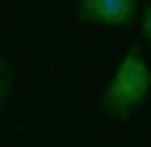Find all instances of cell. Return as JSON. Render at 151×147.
Returning <instances> with one entry per match:
<instances>
[{
	"label": "cell",
	"mask_w": 151,
	"mask_h": 147,
	"mask_svg": "<svg viewBox=\"0 0 151 147\" xmlns=\"http://www.w3.org/2000/svg\"><path fill=\"white\" fill-rule=\"evenodd\" d=\"M148 89H151V69L141 58V48H131L103 89V110L117 120L131 116L137 110V103L148 96Z\"/></svg>",
	"instance_id": "cell-1"
},
{
	"label": "cell",
	"mask_w": 151,
	"mask_h": 147,
	"mask_svg": "<svg viewBox=\"0 0 151 147\" xmlns=\"http://www.w3.org/2000/svg\"><path fill=\"white\" fill-rule=\"evenodd\" d=\"M137 14V0H79V17L96 21V24H113L124 28Z\"/></svg>",
	"instance_id": "cell-2"
},
{
	"label": "cell",
	"mask_w": 151,
	"mask_h": 147,
	"mask_svg": "<svg viewBox=\"0 0 151 147\" xmlns=\"http://www.w3.org/2000/svg\"><path fill=\"white\" fill-rule=\"evenodd\" d=\"M141 28H144V38H148V45H151V4H148V10H144V17H141Z\"/></svg>",
	"instance_id": "cell-3"
},
{
	"label": "cell",
	"mask_w": 151,
	"mask_h": 147,
	"mask_svg": "<svg viewBox=\"0 0 151 147\" xmlns=\"http://www.w3.org/2000/svg\"><path fill=\"white\" fill-rule=\"evenodd\" d=\"M4 89H7V79H4V65H0V96H4Z\"/></svg>",
	"instance_id": "cell-4"
}]
</instances>
